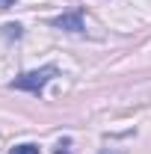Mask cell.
Instances as JSON below:
<instances>
[{
    "label": "cell",
    "mask_w": 151,
    "mask_h": 154,
    "mask_svg": "<svg viewBox=\"0 0 151 154\" xmlns=\"http://www.w3.org/2000/svg\"><path fill=\"white\" fill-rule=\"evenodd\" d=\"M57 65H42L36 71H27V74L15 77L12 83H9V89H21V92H33V95H42V89L57 77Z\"/></svg>",
    "instance_id": "1"
},
{
    "label": "cell",
    "mask_w": 151,
    "mask_h": 154,
    "mask_svg": "<svg viewBox=\"0 0 151 154\" xmlns=\"http://www.w3.org/2000/svg\"><path fill=\"white\" fill-rule=\"evenodd\" d=\"M57 30H65V33H83V9H71V12H62L59 18L51 21Z\"/></svg>",
    "instance_id": "2"
},
{
    "label": "cell",
    "mask_w": 151,
    "mask_h": 154,
    "mask_svg": "<svg viewBox=\"0 0 151 154\" xmlns=\"http://www.w3.org/2000/svg\"><path fill=\"white\" fill-rule=\"evenodd\" d=\"M12 154H39V145L24 142V145H15V148H12Z\"/></svg>",
    "instance_id": "3"
},
{
    "label": "cell",
    "mask_w": 151,
    "mask_h": 154,
    "mask_svg": "<svg viewBox=\"0 0 151 154\" xmlns=\"http://www.w3.org/2000/svg\"><path fill=\"white\" fill-rule=\"evenodd\" d=\"M3 36L6 38H21V27L18 24H6V27H3Z\"/></svg>",
    "instance_id": "4"
},
{
    "label": "cell",
    "mask_w": 151,
    "mask_h": 154,
    "mask_svg": "<svg viewBox=\"0 0 151 154\" xmlns=\"http://www.w3.org/2000/svg\"><path fill=\"white\" fill-rule=\"evenodd\" d=\"M57 154H68V139H65V142H59V145H57Z\"/></svg>",
    "instance_id": "5"
},
{
    "label": "cell",
    "mask_w": 151,
    "mask_h": 154,
    "mask_svg": "<svg viewBox=\"0 0 151 154\" xmlns=\"http://www.w3.org/2000/svg\"><path fill=\"white\" fill-rule=\"evenodd\" d=\"M18 0H0V9H9V6H15Z\"/></svg>",
    "instance_id": "6"
},
{
    "label": "cell",
    "mask_w": 151,
    "mask_h": 154,
    "mask_svg": "<svg viewBox=\"0 0 151 154\" xmlns=\"http://www.w3.org/2000/svg\"><path fill=\"white\" fill-rule=\"evenodd\" d=\"M104 154H110V151H104Z\"/></svg>",
    "instance_id": "7"
}]
</instances>
